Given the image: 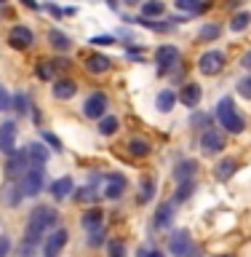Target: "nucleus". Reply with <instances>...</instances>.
I'll list each match as a JSON object with an SVG mask.
<instances>
[{"instance_id": "26", "label": "nucleus", "mask_w": 251, "mask_h": 257, "mask_svg": "<svg viewBox=\"0 0 251 257\" xmlns=\"http://www.w3.org/2000/svg\"><path fill=\"white\" fill-rule=\"evenodd\" d=\"M48 40H51V46L56 48V51H70V48H72V40L64 35L62 30H51V32H48Z\"/></svg>"}, {"instance_id": "3", "label": "nucleus", "mask_w": 251, "mask_h": 257, "mask_svg": "<svg viewBox=\"0 0 251 257\" xmlns=\"http://www.w3.org/2000/svg\"><path fill=\"white\" fill-rule=\"evenodd\" d=\"M99 180H102V196H104V198H110V201H118V198L126 193V188H128L126 177H123V174H118V172L104 174V177H99Z\"/></svg>"}, {"instance_id": "45", "label": "nucleus", "mask_w": 251, "mask_h": 257, "mask_svg": "<svg viewBox=\"0 0 251 257\" xmlns=\"http://www.w3.org/2000/svg\"><path fill=\"white\" fill-rule=\"evenodd\" d=\"M136 257H163V252H158V249H139V252H136Z\"/></svg>"}, {"instance_id": "37", "label": "nucleus", "mask_w": 251, "mask_h": 257, "mask_svg": "<svg viewBox=\"0 0 251 257\" xmlns=\"http://www.w3.org/2000/svg\"><path fill=\"white\" fill-rule=\"evenodd\" d=\"M152 196H155V182H152V180H142V196H139V201L144 204V201H150Z\"/></svg>"}, {"instance_id": "8", "label": "nucleus", "mask_w": 251, "mask_h": 257, "mask_svg": "<svg viewBox=\"0 0 251 257\" xmlns=\"http://www.w3.org/2000/svg\"><path fill=\"white\" fill-rule=\"evenodd\" d=\"M200 150H203V156H216V153L224 150V134L219 128H206L203 134H200Z\"/></svg>"}, {"instance_id": "12", "label": "nucleus", "mask_w": 251, "mask_h": 257, "mask_svg": "<svg viewBox=\"0 0 251 257\" xmlns=\"http://www.w3.org/2000/svg\"><path fill=\"white\" fill-rule=\"evenodd\" d=\"M104 112H107V96L102 91H94L83 102V115L86 118H104Z\"/></svg>"}, {"instance_id": "22", "label": "nucleus", "mask_w": 251, "mask_h": 257, "mask_svg": "<svg viewBox=\"0 0 251 257\" xmlns=\"http://www.w3.org/2000/svg\"><path fill=\"white\" fill-rule=\"evenodd\" d=\"M75 91H78V83H75V80H70V78L56 80V83H54V96H56V99H70V96H75Z\"/></svg>"}, {"instance_id": "11", "label": "nucleus", "mask_w": 251, "mask_h": 257, "mask_svg": "<svg viewBox=\"0 0 251 257\" xmlns=\"http://www.w3.org/2000/svg\"><path fill=\"white\" fill-rule=\"evenodd\" d=\"M67 241H70V233L64 230V228L54 230L51 236L43 241V254H46V257H59V252L67 246Z\"/></svg>"}, {"instance_id": "42", "label": "nucleus", "mask_w": 251, "mask_h": 257, "mask_svg": "<svg viewBox=\"0 0 251 257\" xmlns=\"http://www.w3.org/2000/svg\"><path fill=\"white\" fill-rule=\"evenodd\" d=\"M8 107H11V96H8V91H6L3 86H0V112L8 110Z\"/></svg>"}, {"instance_id": "30", "label": "nucleus", "mask_w": 251, "mask_h": 257, "mask_svg": "<svg viewBox=\"0 0 251 257\" xmlns=\"http://www.w3.org/2000/svg\"><path fill=\"white\" fill-rule=\"evenodd\" d=\"M128 249H126V241L123 238H110L107 241V257H126Z\"/></svg>"}, {"instance_id": "15", "label": "nucleus", "mask_w": 251, "mask_h": 257, "mask_svg": "<svg viewBox=\"0 0 251 257\" xmlns=\"http://www.w3.org/2000/svg\"><path fill=\"white\" fill-rule=\"evenodd\" d=\"M64 67H70L67 59H46V62H38L35 75H38L40 80H51V78H56V72L64 70Z\"/></svg>"}, {"instance_id": "6", "label": "nucleus", "mask_w": 251, "mask_h": 257, "mask_svg": "<svg viewBox=\"0 0 251 257\" xmlns=\"http://www.w3.org/2000/svg\"><path fill=\"white\" fill-rule=\"evenodd\" d=\"M30 172V158H27V150H16L14 156H8L6 161V174H8V180H14V182H19L24 174Z\"/></svg>"}, {"instance_id": "29", "label": "nucleus", "mask_w": 251, "mask_h": 257, "mask_svg": "<svg viewBox=\"0 0 251 257\" xmlns=\"http://www.w3.org/2000/svg\"><path fill=\"white\" fill-rule=\"evenodd\" d=\"M118 126H120V123H118L115 115H104V118L99 120V134H102V137H112V134L118 132Z\"/></svg>"}, {"instance_id": "43", "label": "nucleus", "mask_w": 251, "mask_h": 257, "mask_svg": "<svg viewBox=\"0 0 251 257\" xmlns=\"http://www.w3.org/2000/svg\"><path fill=\"white\" fill-rule=\"evenodd\" d=\"M8 252H11V238L0 236V257H8Z\"/></svg>"}, {"instance_id": "17", "label": "nucleus", "mask_w": 251, "mask_h": 257, "mask_svg": "<svg viewBox=\"0 0 251 257\" xmlns=\"http://www.w3.org/2000/svg\"><path fill=\"white\" fill-rule=\"evenodd\" d=\"M195 172H198V161L184 158V161H179V164L174 166V180H179V182H192Z\"/></svg>"}, {"instance_id": "14", "label": "nucleus", "mask_w": 251, "mask_h": 257, "mask_svg": "<svg viewBox=\"0 0 251 257\" xmlns=\"http://www.w3.org/2000/svg\"><path fill=\"white\" fill-rule=\"evenodd\" d=\"M8 43H11V48H19V51H24V48H30L32 43H35V35L30 32V27L19 24V27H14L11 32H8Z\"/></svg>"}, {"instance_id": "32", "label": "nucleus", "mask_w": 251, "mask_h": 257, "mask_svg": "<svg viewBox=\"0 0 251 257\" xmlns=\"http://www.w3.org/2000/svg\"><path fill=\"white\" fill-rule=\"evenodd\" d=\"M174 3H176L179 11H187V14H200L206 8L203 0H174Z\"/></svg>"}, {"instance_id": "21", "label": "nucleus", "mask_w": 251, "mask_h": 257, "mask_svg": "<svg viewBox=\"0 0 251 257\" xmlns=\"http://www.w3.org/2000/svg\"><path fill=\"white\" fill-rule=\"evenodd\" d=\"M174 222V206L171 204H160L155 212V228L158 230H168V225Z\"/></svg>"}, {"instance_id": "2", "label": "nucleus", "mask_w": 251, "mask_h": 257, "mask_svg": "<svg viewBox=\"0 0 251 257\" xmlns=\"http://www.w3.org/2000/svg\"><path fill=\"white\" fill-rule=\"evenodd\" d=\"M168 252L174 257H200V249L192 244V236L187 230H174L168 238Z\"/></svg>"}, {"instance_id": "39", "label": "nucleus", "mask_w": 251, "mask_h": 257, "mask_svg": "<svg viewBox=\"0 0 251 257\" xmlns=\"http://www.w3.org/2000/svg\"><path fill=\"white\" fill-rule=\"evenodd\" d=\"M192 126L206 132V128H211V118H208V115H192Z\"/></svg>"}, {"instance_id": "20", "label": "nucleus", "mask_w": 251, "mask_h": 257, "mask_svg": "<svg viewBox=\"0 0 251 257\" xmlns=\"http://www.w3.org/2000/svg\"><path fill=\"white\" fill-rule=\"evenodd\" d=\"M179 99H182L184 107H198V102H200V86L198 83H184L182 91H179Z\"/></svg>"}, {"instance_id": "23", "label": "nucleus", "mask_w": 251, "mask_h": 257, "mask_svg": "<svg viewBox=\"0 0 251 257\" xmlns=\"http://www.w3.org/2000/svg\"><path fill=\"white\" fill-rule=\"evenodd\" d=\"M176 99H179V94H174L171 88H163V91L158 94V99H155V107H158L160 112H171L174 104H176Z\"/></svg>"}, {"instance_id": "19", "label": "nucleus", "mask_w": 251, "mask_h": 257, "mask_svg": "<svg viewBox=\"0 0 251 257\" xmlns=\"http://www.w3.org/2000/svg\"><path fill=\"white\" fill-rule=\"evenodd\" d=\"M110 59L104 54H91V56H86V70L91 72V75H102V72H107L110 70Z\"/></svg>"}, {"instance_id": "16", "label": "nucleus", "mask_w": 251, "mask_h": 257, "mask_svg": "<svg viewBox=\"0 0 251 257\" xmlns=\"http://www.w3.org/2000/svg\"><path fill=\"white\" fill-rule=\"evenodd\" d=\"M0 198H3V204H6V206L16 209V206L22 204V198H24L22 185H19V182H14V180H8V182H6V188H3V193H0Z\"/></svg>"}, {"instance_id": "28", "label": "nucleus", "mask_w": 251, "mask_h": 257, "mask_svg": "<svg viewBox=\"0 0 251 257\" xmlns=\"http://www.w3.org/2000/svg\"><path fill=\"white\" fill-rule=\"evenodd\" d=\"M166 11V6L160 3V0H147V3H142V19H150V16H160Z\"/></svg>"}, {"instance_id": "4", "label": "nucleus", "mask_w": 251, "mask_h": 257, "mask_svg": "<svg viewBox=\"0 0 251 257\" xmlns=\"http://www.w3.org/2000/svg\"><path fill=\"white\" fill-rule=\"evenodd\" d=\"M43 182H46V172H43V166H32L30 172L19 180L22 193H24V196H30V198H35L38 193L43 190Z\"/></svg>"}, {"instance_id": "9", "label": "nucleus", "mask_w": 251, "mask_h": 257, "mask_svg": "<svg viewBox=\"0 0 251 257\" xmlns=\"http://www.w3.org/2000/svg\"><path fill=\"white\" fill-rule=\"evenodd\" d=\"M198 70L203 72V75H219L224 70V54L222 51H206L198 59Z\"/></svg>"}, {"instance_id": "35", "label": "nucleus", "mask_w": 251, "mask_h": 257, "mask_svg": "<svg viewBox=\"0 0 251 257\" xmlns=\"http://www.w3.org/2000/svg\"><path fill=\"white\" fill-rule=\"evenodd\" d=\"M38 249L40 246H35V244H30V241H19V246H16V257H35L38 254Z\"/></svg>"}, {"instance_id": "46", "label": "nucleus", "mask_w": 251, "mask_h": 257, "mask_svg": "<svg viewBox=\"0 0 251 257\" xmlns=\"http://www.w3.org/2000/svg\"><path fill=\"white\" fill-rule=\"evenodd\" d=\"M240 64H243V67H248V70H251V51H248V54L243 56V62H240Z\"/></svg>"}, {"instance_id": "36", "label": "nucleus", "mask_w": 251, "mask_h": 257, "mask_svg": "<svg viewBox=\"0 0 251 257\" xmlns=\"http://www.w3.org/2000/svg\"><path fill=\"white\" fill-rule=\"evenodd\" d=\"M219 32H222L219 24H206V27L200 30V40H216V38H219Z\"/></svg>"}, {"instance_id": "40", "label": "nucleus", "mask_w": 251, "mask_h": 257, "mask_svg": "<svg viewBox=\"0 0 251 257\" xmlns=\"http://www.w3.org/2000/svg\"><path fill=\"white\" fill-rule=\"evenodd\" d=\"M238 94H240V96H246V99H251V75L243 78V80L238 83Z\"/></svg>"}, {"instance_id": "18", "label": "nucleus", "mask_w": 251, "mask_h": 257, "mask_svg": "<svg viewBox=\"0 0 251 257\" xmlns=\"http://www.w3.org/2000/svg\"><path fill=\"white\" fill-rule=\"evenodd\" d=\"M24 150H27V158H30L32 166H43L48 161V156H51V150H48L46 145H40V142H30Z\"/></svg>"}, {"instance_id": "24", "label": "nucleus", "mask_w": 251, "mask_h": 257, "mask_svg": "<svg viewBox=\"0 0 251 257\" xmlns=\"http://www.w3.org/2000/svg\"><path fill=\"white\" fill-rule=\"evenodd\" d=\"M72 193V177H59L54 185H51V196L56 201H64Z\"/></svg>"}, {"instance_id": "49", "label": "nucleus", "mask_w": 251, "mask_h": 257, "mask_svg": "<svg viewBox=\"0 0 251 257\" xmlns=\"http://www.w3.org/2000/svg\"><path fill=\"white\" fill-rule=\"evenodd\" d=\"M0 3H6V0H0Z\"/></svg>"}, {"instance_id": "13", "label": "nucleus", "mask_w": 251, "mask_h": 257, "mask_svg": "<svg viewBox=\"0 0 251 257\" xmlns=\"http://www.w3.org/2000/svg\"><path fill=\"white\" fill-rule=\"evenodd\" d=\"M80 225H83V230H88V236L104 233V214L99 209H88V212H83V217H80Z\"/></svg>"}, {"instance_id": "47", "label": "nucleus", "mask_w": 251, "mask_h": 257, "mask_svg": "<svg viewBox=\"0 0 251 257\" xmlns=\"http://www.w3.org/2000/svg\"><path fill=\"white\" fill-rule=\"evenodd\" d=\"M22 3H24V6H27V8H40V6L35 3V0H22Z\"/></svg>"}, {"instance_id": "41", "label": "nucleus", "mask_w": 251, "mask_h": 257, "mask_svg": "<svg viewBox=\"0 0 251 257\" xmlns=\"http://www.w3.org/2000/svg\"><path fill=\"white\" fill-rule=\"evenodd\" d=\"M91 43L94 46H112V43H115V38H112V35H96V38H91Z\"/></svg>"}, {"instance_id": "48", "label": "nucleus", "mask_w": 251, "mask_h": 257, "mask_svg": "<svg viewBox=\"0 0 251 257\" xmlns=\"http://www.w3.org/2000/svg\"><path fill=\"white\" fill-rule=\"evenodd\" d=\"M214 257H232V254H214Z\"/></svg>"}, {"instance_id": "38", "label": "nucleus", "mask_w": 251, "mask_h": 257, "mask_svg": "<svg viewBox=\"0 0 251 257\" xmlns=\"http://www.w3.org/2000/svg\"><path fill=\"white\" fill-rule=\"evenodd\" d=\"M14 107H16V112H19V115H27V96H24V94H16L14 96Z\"/></svg>"}, {"instance_id": "10", "label": "nucleus", "mask_w": 251, "mask_h": 257, "mask_svg": "<svg viewBox=\"0 0 251 257\" xmlns=\"http://www.w3.org/2000/svg\"><path fill=\"white\" fill-rule=\"evenodd\" d=\"M0 153L6 158L16 153V123L14 120H3L0 123Z\"/></svg>"}, {"instance_id": "44", "label": "nucleus", "mask_w": 251, "mask_h": 257, "mask_svg": "<svg viewBox=\"0 0 251 257\" xmlns=\"http://www.w3.org/2000/svg\"><path fill=\"white\" fill-rule=\"evenodd\" d=\"M40 137H43V140H46L48 145H51V148H54V150H62V142H59V140H56V137H54V134H48V132H43V134H40Z\"/></svg>"}, {"instance_id": "7", "label": "nucleus", "mask_w": 251, "mask_h": 257, "mask_svg": "<svg viewBox=\"0 0 251 257\" xmlns=\"http://www.w3.org/2000/svg\"><path fill=\"white\" fill-rule=\"evenodd\" d=\"M155 64H158L160 75L171 72L176 64H179V48H176V46H160L155 51Z\"/></svg>"}, {"instance_id": "27", "label": "nucleus", "mask_w": 251, "mask_h": 257, "mask_svg": "<svg viewBox=\"0 0 251 257\" xmlns=\"http://www.w3.org/2000/svg\"><path fill=\"white\" fill-rule=\"evenodd\" d=\"M128 153H131L134 158H144V156H150V142H147V140H139V137H136V140L128 142Z\"/></svg>"}, {"instance_id": "5", "label": "nucleus", "mask_w": 251, "mask_h": 257, "mask_svg": "<svg viewBox=\"0 0 251 257\" xmlns=\"http://www.w3.org/2000/svg\"><path fill=\"white\" fill-rule=\"evenodd\" d=\"M56 222H59V214H56V209L40 204V206L32 209L27 225H32V228H38V230H48V228H54Z\"/></svg>"}, {"instance_id": "31", "label": "nucleus", "mask_w": 251, "mask_h": 257, "mask_svg": "<svg viewBox=\"0 0 251 257\" xmlns=\"http://www.w3.org/2000/svg\"><path fill=\"white\" fill-rule=\"evenodd\" d=\"M248 24H251V14L248 11H238L235 16H232V22H230V30L232 32H243Z\"/></svg>"}, {"instance_id": "25", "label": "nucleus", "mask_w": 251, "mask_h": 257, "mask_svg": "<svg viewBox=\"0 0 251 257\" xmlns=\"http://www.w3.org/2000/svg\"><path fill=\"white\" fill-rule=\"evenodd\" d=\"M235 172H238V161H232V158L219 161V164H216V169H214V174H216V180H219V182L230 180V177L235 174Z\"/></svg>"}, {"instance_id": "34", "label": "nucleus", "mask_w": 251, "mask_h": 257, "mask_svg": "<svg viewBox=\"0 0 251 257\" xmlns=\"http://www.w3.org/2000/svg\"><path fill=\"white\" fill-rule=\"evenodd\" d=\"M192 190H195V182H182L179 190L174 193V204H182V201H187L192 196Z\"/></svg>"}, {"instance_id": "1", "label": "nucleus", "mask_w": 251, "mask_h": 257, "mask_svg": "<svg viewBox=\"0 0 251 257\" xmlns=\"http://www.w3.org/2000/svg\"><path fill=\"white\" fill-rule=\"evenodd\" d=\"M216 118H219V123L227 128L230 134H240V132L246 128L243 118H240L238 110H235L232 96H224V99H219V104H216Z\"/></svg>"}, {"instance_id": "33", "label": "nucleus", "mask_w": 251, "mask_h": 257, "mask_svg": "<svg viewBox=\"0 0 251 257\" xmlns=\"http://www.w3.org/2000/svg\"><path fill=\"white\" fill-rule=\"evenodd\" d=\"M99 196H102V193H96L94 185H86V188L78 190V201H80V204H83V201H86V204H94V201H99Z\"/></svg>"}]
</instances>
